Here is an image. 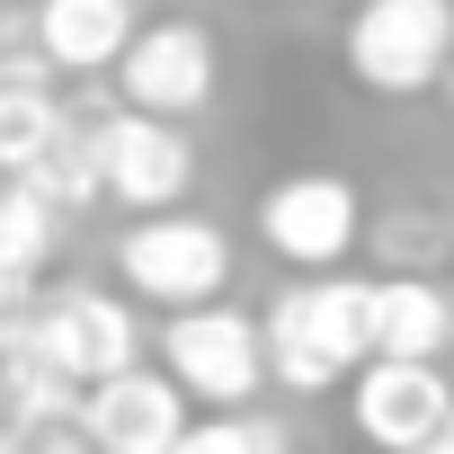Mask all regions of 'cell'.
Returning a JSON list of instances; mask_svg holds the SVG:
<instances>
[{
	"mask_svg": "<svg viewBox=\"0 0 454 454\" xmlns=\"http://www.w3.org/2000/svg\"><path fill=\"white\" fill-rule=\"evenodd\" d=\"M445 241H454L445 214H401V223H383V259H392V277H427Z\"/></svg>",
	"mask_w": 454,
	"mask_h": 454,
	"instance_id": "17",
	"label": "cell"
},
{
	"mask_svg": "<svg viewBox=\"0 0 454 454\" xmlns=\"http://www.w3.org/2000/svg\"><path fill=\"white\" fill-rule=\"evenodd\" d=\"M436 90H445V98H454V63H445V81H436Z\"/></svg>",
	"mask_w": 454,
	"mask_h": 454,
	"instance_id": "21",
	"label": "cell"
},
{
	"mask_svg": "<svg viewBox=\"0 0 454 454\" xmlns=\"http://www.w3.org/2000/svg\"><path fill=\"white\" fill-rule=\"evenodd\" d=\"M36 294H45V286H27V277H0V339H27V321H36Z\"/></svg>",
	"mask_w": 454,
	"mask_h": 454,
	"instance_id": "18",
	"label": "cell"
},
{
	"mask_svg": "<svg viewBox=\"0 0 454 454\" xmlns=\"http://www.w3.org/2000/svg\"><path fill=\"white\" fill-rule=\"evenodd\" d=\"M348 419L374 454H410L454 419V383H445L436 356H365L356 392H348Z\"/></svg>",
	"mask_w": 454,
	"mask_h": 454,
	"instance_id": "7",
	"label": "cell"
},
{
	"mask_svg": "<svg viewBox=\"0 0 454 454\" xmlns=\"http://www.w3.org/2000/svg\"><path fill=\"white\" fill-rule=\"evenodd\" d=\"M259 241H268L286 268H339V259L365 241V196H356V178H339V169H286V178L259 196Z\"/></svg>",
	"mask_w": 454,
	"mask_h": 454,
	"instance_id": "5",
	"label": "cell"
},
{
	"mask_svg": "<svg viewBox=\"0 0 454 454\" xmlns=\"http://www.w3.org/2000/svg\"><path fill=\"white\" fill-rule=\"evenodd\" d=\"M19 178H27L45 205H90V196H107V187H98V134H90L81 116H63V134H54Z\"/></svg>",
	"mask_w": 454,
	"mask_h": 454,
	"instance_id": "14",
	"label": "cell"
},
{
	"mask_svg": "<svg viewBox=\"0 0 454 454\" xmlns=\"http://www.w3.org/2000/svg\"><path fill=\"white\" fill-rule=\"evenodd\" d=\"M116 81H125V107H152V116H196L223 81L214 63V36L196 19H160V27H134L125 54H116Z\"/></svg>",
	"mask_w": 454,
	"mask_h": 454,
	"instance_id": "9",
	"label": "cell"
},
{
	"mask_svg": "<svg viewBox=\"0 0 454 454\" xmlns=\"http://www.w3.org/2000/svg\"><path fill=\"white\" fill-rule=\"evenodd\" d=\"M0 454H27V427H10V419H0Z\"/></svg>",
	"mask_w": 454,
	"mask_h": 454,
	"instance_id": "20",
	"label": "cell"
},
{
	"mask_svg": "<svg viewBox=\"0 0 454 454\" xmlns=\"http://www.w3.org/2000/svg\"><path fill=\"white\" fill-rule=\"evenodd\" d=\"M268 339V383L286 392H330L339 374H356L374 356V277H312L286 286L259 321Z\"/></svg>",
	"mask_w": 454,
	"mask_h": 454,
	"instance_id": "1",
	"label": "cell"
},
{
	"mask_svg": "<svg viewBox=\"0 0 454 454\" xmlns=\"http://www.w3.org/2000/svg\"><path fill=\"white\" fill-rule=\"evenodd\" d=\"M169 454H294V436L277 419H250V410H223V419H187V436Z\"/></svg>",
	"mask_w": 454,
	"mask_h": 454,
	"instance_id": "16",
	"label": "cell"
},
{
	"mask_svg": "<svg viewBox=\"0 0 454 454\" xmlns=\"http://www.w3.org/2000/svg\"><path fill=\"white\" fill-rule=\"evenodd\" d=\"M348 81L374 98H419L454 63V0H356L348 19Z\"/></svg>",
	"mask_w": 454,
	"mask_h": 454,
	"instance_id": "3",
	"label": "cell"
},
{
	"mask_svg": "<svg viewBox=\"0 0 454 454\" xmlns=\"http://www.w3.org/2000/svg\"><path fill=\"white\" fill-rule=\"evenodd\" d=\"M116 277H125V294H143L160 312L214 303L223 286H232V232L205 223V214H178V205L134 214L125 241H116Z\"/></svg>",
	"mask_w": 454,
	"mask_h": 454,
	"instance_id": "2",
	"label": "cell"
},
{
	"mask_svg": "<svg viewBox=\"0 0 454 454\" xmlns=\"http://www.w3.org/2000/svg\"><path fill=\"white\" fill-rule=\"evenodd\" d=\"M410 454H454V419H445V427H436L427 445H410Z\"/></svg>",
	"mask_w": 454,
	"mask_h": 454,
	"instance_id": "19",
	"label": "cell"
},
{
	"mask_svg": "<svg viewBox=\"0 0 454 454\" xmlns=\"http://www.w3.org/2000/svg\"><path fill=\"white\" fill-rule=\"evenodd\" d=\"M72 419H81V436H90L98 454H169V445L187 436V392L169 383V365H160V374H152V365H125V374L90 383Z\"/></svg>",
	"mask_w": 454,
	"mask_h": 454,
	"instance_id": "10",
	"label": "cell"
},
{
	"mask_svg": "<svg viewBox=\"0 0 454 454\" xmlns=\"http://www.w3.org/2000/svg\"><path fill=\"white\" fill-rule=\"evenodd\" d=\"M160 365H169V383H178L187 401L241 410V401L268 383V339H259L250 312H232V303L214 294V303L169 312V330H160Z\"/></svg>",
	"mask_w": 454,
	"mask_h": 454,
	"instance_id": "4",
	"label": "cell"
},
{
	"mask_svg": "<svg viewBox=\"0 0 454 454\" xmlns=\"http://www.w3.org/2000/svg\"><path fill=\"white\" fill-rule=\"evenodd\" d=\"M0 178H10V169H0Z\"/></svg>",
	"mask_w": 454,
	"mask_h": 454,
	"instance_id": "22",
	"label": "cell"
},
{
	"mask_svg": "<svg viewBox=\"0 0 454 454\" xmlns=\"http://www.w3.org/2000/svg\"><path fill=\"white\" fill-rule=\"evenodd\" d=\"M454 294L436 277H374V356H445Z\"/></svg>",
	"mask_w": 454,
	"mask_h": 454,
	"instance_id": "12",
	"label": "cell"
},
{
	"mask_svg": "<svg viewBox=\"0 0 454 454\" xmlns=\"http://www.w3.org/2000/svg\"><path fill=\"white\" fill-rule=\"evenodd\" d=\"M134 36V0H36V45L54 72H116Z\"/></svg>",
	"mask_w": 454,
	"mask_h": 454,
	"instance_id": "11",
	"label": "cell"
},
{
	"mask_svg": "<svg viewBox=\"0 0 454 454\" xmlns=\"http://www.w3.org/2000/svg\"><path fill=\"white\" fill-rule=\"evenodd\" d=\"M54 232H63V205H45L27 178H0V277H45L54 259Z\"/></svg>",
	"mask_w": 454,
	"mask_h": 454,
	"instance_id": "13",
	"label": "cell"
},
{
	"mask_svg": "<svg viewBox=\"0 0 454 454\" xmlns=\"http://www.w3.org/2000/svg\"><path fill=\"white\" fill-rule=\"evenodd\" d=\"M63 134V107H54V81H0V169H27L45 143Z\"/></svg>",
	"mask_w": 454,
	"mask_h": 454,
	"instance_id": "15",
	"label": "cell"
},
{
	"mask_svg": "<svg viewBox=\"0 0 454 454\" xmlns=\"http://www.w3.org/2000/svg\"><path fill=\"white\" fill-rule=\"evenodd\" d=\"M27 339L90 392V383H107V374H125V365H143V339H134V312L116 303V294H98V286H54V294H36V321H27Z\"/></svg>",
	"mask_w": 454,
	"mask_h": 454,
	"instance_id": "8",
	"label": "cell"
},
{
	"mask_svg": "<svg viewBox=\"0 0 454 454\" xmlns=\"http://www.w3.org/2000/svg\"><path fill=\"white\" fill-rule=\"evenodd\" d=\"M90 134H98V187H107L116 205L160 214V205L187 196V178H196V143L178 134V116L107 107V116H90Z\"/></svg>",
	"mask_w": 454,
	"mask_h": 454,
	"instance_id": "6",
	"label": "cell"
}]
</instances>
